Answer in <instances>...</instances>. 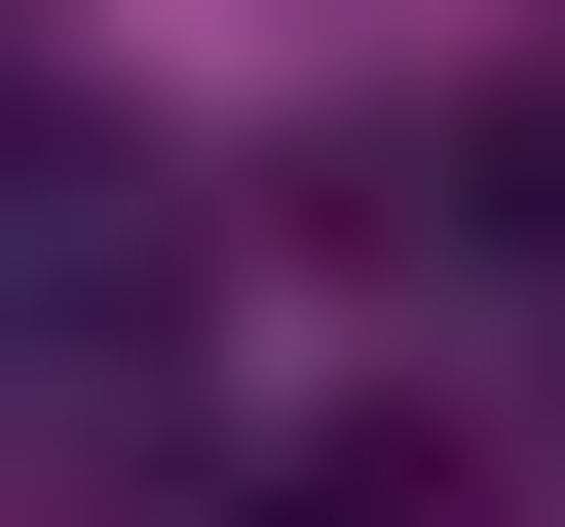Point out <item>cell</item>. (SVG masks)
<instances>
[{"label":"cell","instance_id":"obj_1","mask_svg":"<svg viewBox=\"0 0 565 527\" xmlns=\"http://www.w3.org/2000/svg\"><path fill=\"white\" fill-rule=\"evenodd\" d=\"M377 226H415V264H490V302H565V76H527V114H452V151H377Z\"/></svg>","mask_w":565,"mask_h":527},{"label":"cell","instance_id":"obj_2","mask_svg":"<svg viewBox=\"0 0 565 527\" xmlns=\"http://www.w3.org/2000/svg\"><path fill=\"white\" fill-rule=\"evenodd\" d=\"M226 527H452V452H377V415L340 452H226Z\"/></svg>","mask_w":565,"mask_h":527}]
</instances>
